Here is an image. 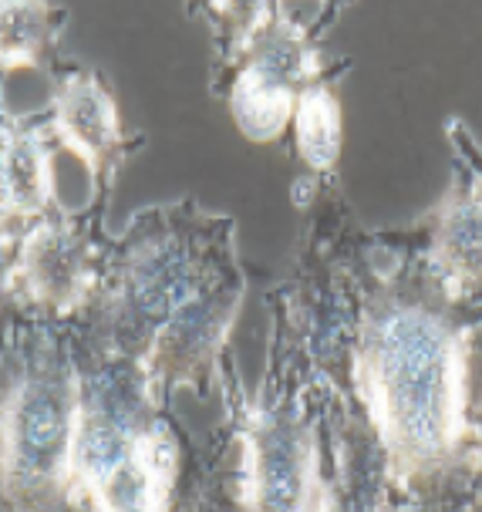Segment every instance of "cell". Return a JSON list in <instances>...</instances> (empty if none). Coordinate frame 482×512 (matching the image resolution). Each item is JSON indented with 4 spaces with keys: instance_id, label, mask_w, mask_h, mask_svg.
Returning <instances> with one entry per match:
<instances>
[{
    "instance_id": "obj_1",
    "label": "cell",
    "mask_w": 482,
    "mask_h": 512,
    "mask_svg": "<svg viewBox=\"0 0 482 512\" xmlns=\"http://www.w3.org/2000/svg\"><path fill=\"white\" fill-rule=\"evenodd\" d=\"M368 388L381 432L408 459H432L459 428V347L422 307L388 310L368 331Z\"/></svg>"
},
{
    "instance_id": "obj_2",
    "label": "cell",
    "mask_w": 482,
    "mask_h": 512,
    "mask_svg": "<svg viewBox=\"0 0 482 512\" xmlns=\"http://www.w3.org/2000/svg\"><path fill=\"white\" fill-rule=\"evenodd\" d=\"M75 408L61 384L31 381L17 395L7 415V472L17 486H41L61 472L71 438H75Z\"/></svg>"
},
{
    "instance_id": "obj_3",
    "label": "cell",
    "mask_w": 482,
    "mask_h": 512,
    "mask_svg": "<svg viewBox=\"0 0 482 512\" xmlns=\"http://www.w3.org/2000/svg\"><path fill=\"white\" fill-rule=\"evenodd\" d=\"M193 294V267L176 246H152L125 277V300L139 320H169Z\"/></svg>"
},
{
    "instance_id": "obj_4",
    "label": "cell",
    "mask_w": 482,
    "mask_h": 512,
    "mask_svg": "<svg viewBox=\"0 0 482 512\" xmlns=\"http://www.w3.org/2000/svg\"><path fill=\"white\" fill-rule=\"evenodd\" d=\"M307 486V455L300 435L287 425H270L257 435L253 489L267 512H294Z\"/></svg>"
},
{
    "instance_id": "obj_5",
    "label": "cell",
    "mask_w": 482,
    "mask_h": 512,
    "mask_svg": "<svg viewBox=\"0 0 482 512\" xmlns=\"http://www.w3.org/2000/svg\"><path fill=\"white\" fill-rule=\"evenodd\" d=\"M132 422L118 401H95L92 408H85L75 422V438H71V459L75 469L85 475L88 482H105L118 465L129 462L135 452Z\"/></svg>"
},
{
    "instance_id": "obj_6",
    "label": "cell",
    "mask_w": 482,
    "mask_h": 512,
    "mask_svg": "<svg viewBox=\"0 0 482 512\" xmlns=\"http://www.w3.org/2000/svg\"><path fill=\"white\" fill-rule=\"evenodd\" d=\"M290 108H294V95L287 88V71L280 64V54L274 61L267 58L257 68H250L236 85L233 112L250 139H274L284 128Z\"/></svg>"
},
{
    "instance_id": "obj_7",
    "label": "cell",
    "mask_w": 482,
    "mask_h": 512,
    "mask_svg": "<svg viewBox=\"0 0 482 512\" xmlns=\"http://www.w3.org/2000/svg\"><path fill=\"white\" fill-rule=\"evenodd\" d=\"M102 512H162V472L145 448L135 445L129 462H122L98 482Z\"/></svg>"
},
{
    "instance_id": "obj_8",
    "label": "cell",
    "mask_w": 482,
    "mask_h": 512,
    "mask_svg": "<svg viewBox=\"0 0 482 512\" xmlns=\"http://www.w3.org/2000/svg\"><path fill=\"white\" fill-rule=\"evenodd\" d=\"M27 273H31L34 290L44 300H65L81 287V250L78 243L65 233H41L31 243V260H27Z\"/></svg>"
},
{
    "instance_id": "obj_9",
    "label": "cell",
    "mask_w": 482,
    "mask_h": 512,
    "mask_svg": "<svg viewBox=\"0 0 482 512\" xmlns=\"http://www.w3.org/2000/svg\"><path fill=\"white\" fill-rule=\"evenodd\" d=\"M61 125L71 135V142L85 152L105 149L115 132L112 102L92 81H71L65 98H61Z\"/></svg>"
},
{
    "instance_id": "obj_10",
    "label": "cell",
    "mask_w": 482,
    "mask_h": 512,
    "mask_svg": "<svg viewBox=\"0 0 482 512\" xmlns=\"http://www.w3.org/2000/svg\"><path fill=\"white\" fill-rule=\"evenodd\" d=\"M439 256L456 277H482V199H462L445 213Z\"/></svg>"
},
{
    "instance_id": "obj_11",
    "label": "cell",
    "mask_w": 482,
    "mask_h": 512,
    "mask_svg": "<svg viewBox=\"0 0 482 512\" xmlns=\"http://www.w3.org/2000/svg\"><path fill=\"white\" fill-rule=\"evenodd\" d=\"M297 142L300 155L314 169H327L341 145V115L327 91H311L297 105Z\"/></svg>"
},
{
    "instance_id": "obj_12",
    "label": "cell",
    "mask_w": 482,
    "mask_h": 512,
    "mask_svg": "<svg viewBox=\"0 0 482 512\" xmlns=\"http://www.w3.org/2000/svg\"><path fill=\"white\" fill-rule=\"evenodd\" d=\"M7 162V189L17 206H41L48 196V166H44V155L34 142L17 139L11 149L4 152Z\"/></svg>"
},
{
    "instance_id": "obj_13",
    "label": "cell",
    "mask_w": 482,
    "mask_h": 512,
    "mask_svg": "<svg viewBox=\"0 0 482 512\" xmlns=\"http://www.w3.org/2000/svg\"><path fill=\"white\" fill-rule=\"evenodd\" d=\"M44 38L41 7H0V54L4 61H31Z\"/></svg>"
},
{
    "instance_id": "obj_14",
    "label": "cell",
    "mask_w": 482,
    "mask_h": 512,
    "mask_svg": "<svg viewBox=\"0 0 482 512\" xmlns=\"http://www.w3.org/2000/svg\"><path fill=\"white\" fill-rule=\"evenodd\" d=\"M11 199V189H7V162H4V152H0V209L7 206Z\"/></svg>"
},
{
    "instance_id": "obj_15",
    "label": "cell",
    "mask_w": 482,
    "mask_h": 512,
    "mask_svg": "<svg viewBox=\"0 0 482 512\" xmlns=\"http://www.w3.org/2000/svg\"><path fill=\"white\" fill-rule=\"evenodd\" d=\"M4 270H7V253H4V246H0V287H4Z\"/></svg>"
}]
</instances>
